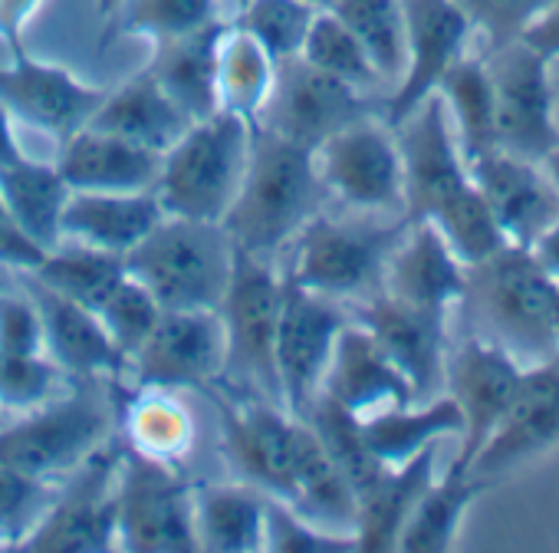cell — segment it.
Returning <instances> with one entry per match:
<instances>
[{"instance_id": "cell-16", "label": "cell", "mask_w": 559, "mask_h": 553, "mask_svg": "<svg viewBox=\"0 0 559 553\" xmlns=\"http://www.w3.org/2000/svg\"><path fill=\"white\" fill-rule=\"evenodd\" d=\"M369 113L362 90L310 67L304 57H290L276 63V80L257 126L317 149L333 132Z\"/></svg>"}, {"instance_id": "cell-49", "label": "cell", "mask_w": 559, "mask_h": 553, "mask_svg": "<svg viewBox=\"0 0 559 553\" xmlns=\"http://www.w3.org/2000/svg\"><path fill=\"white\" fill-rule=\"evenodd\" d=\"M552 4L556 0H457L471 27L480 31V37L487 40V50L516 44L523 31Z\"/></svg>"}, {"instance_id": "cell-7", "label": "cell", "mask_w": 559, "mask_h": 553, "mask_svg": "<svg viewBox=\"0 0 559 553\" xmlns=\"http://www.w3.org/2000/svg\"><path fill=\"white\" fill-rule=\"evenodd\" d=\"M284 276L273 260L237 250L234 270L217 307L224 327V379L230 389L284 405L276 376V320ZM287 409V405H284Z\"/></svg>"}, {"instance_id": "cell-10", "label": "cell", "mask_w": 559, "mask_h": 553, "mask_svg": "<svg viewBox=\"0 0 559 553\" xmlns=\"http://www.w3.org/2000/svg\"><path fill=\"white\" fill-rule=\"evenodd\" d=\"M122 438L119 432L99 445L67 481L37 523L17 543L37 553H103L116 550V484H119Z\"/></svg>"}, {"instance_id": "cell-45", "label": "cell", "mask_w": 559, "mask_h": 553, "mask_svg": "<svg viewBox=\"0 0 559 553\" xmlns=\"http://www.w3.org/2000/svg\"><path fill=\"white\" fill-rule=\"evenodd\" d=\"M431 224L441 231V237L451 244V250L457 254V260L464 267H474V263L487 260L490 254H497L507 244V237L500 234V227H497L487 201L480 198L477 185Z\"/></svg>"}, {"instance_id": "cell-26", "label": "cell", "mask_w": 559, "mask_h": 553, "mask_svg": "<svg viewBox=\"0 0 559 553\" xmlns=\"http://www.w3.org/2000/svg\"><path fill=\"white\" fill-rule=\"evenodd\" d=\"M53 165L70 191H145L158 181L162 155L96 126H80L60 139Z\"/></svg>"}, {"instance_id": "cell-52", "label": "cell", "mask_w": 559, "mask_h": 553, "mask_svg": "<svg viewBox=\"0 0 559 553\" xmlns=\"http://www.w3.org/2000/svg\"><path fill=\"white\" fill-rule=\"evenodd\" d=\"M44 0H0V40L11 50L24 47V31L40 11Z\"/></svg>"}, {"instance_id": "cell-51", "label": "cell", "mask_w": 559, "mask_h": 553, "mask_svg": "<svg viewBox=\"0 0 559 553\" xmlns=\"http://www.w3.org/2000/svg\"><path fill=\"white\" fill-rule=\"evenodd\" d=\"M47 247H40L14 217V211L8 208L4 195H0V267L14 270V273H27L44 260Z\"/></svg>"}, {"instance_id": "cell-4", "label": "cell", "mask_w": 559, "mask_h": 553, "mask_svg": "<svg viewBox=\"0 0 559 553\" xmlns=\"http://www.w3.org/2000/svg\"><path fill=\"white\" fill-rule=\"evenodd\" d=\"M122 260L162 310H217L234 270V244L217 221L165 214Z\"/></svg>"}, {"instance_id": "cell-61", "label": "cell", "mask_w": 559, "mask_h": 553, "mask_svg": "<svg viewBox=\"0 0 559 553\" xmlns=\"http://www.w3.org/2000/svg\"><path fill=\"white\" fill-rule=\"evenodd\" d=\"M317 4H320V8H323V0H317Z\"/></svg>"}, {"instance_id": "cell-47", "label": "cell", "mask_w": 559, "mask_h": 553, "mask_svg": "<svg viewBox=\"0 0 559 553\" xmlns=\"http://www.w3.org/2000/svg\"><path fill=\"white\" fill-rule=\"evenodd\" d=\"M263 550H273V553H343V550H359V546H356L353 533L326 530V527L307 520L287 501L266 494Z\"/></svg>"}, {"instance_id": "cell-50", "label": "cell", "mask_w": 559, "mask_h": 553, "mask_svg": "<svg viewBox=\"0 0 559 553\" xmlns=\"http://www.w3.org/2000/svg\"><path fill=\"white\" fill-rule=\"evenodd\" d=\"M0 353L27 356V353H47L44 350V323L34 297L21 287L0 291Z\"/></svg>"}, {"instance_id": "cell-9", "label": "cell", "mask_w": 559, "mask_h": 553, "mask_svg": "<svg viewBox=\"0 0 559 553\" xmlns=\"http://www.w3.org/2000/svg\"><path fill=\"white\" fill-rule=\"evenodd\" d=\"M214 399L221 412V448L234 474L270 497L290 501L310 422L260 396L214 392Z\"/></svg>"}, {"instance_id": "cell-35", "label": "cell", "mask_w": 559, "mask_h": 553, "mask_svg": "<svg viewBox=\"0 0 559 553\" xmlns=\"http://www.w3.org/2000/svg\"><path fill=\"white\" fill-rule=\"evenodd\" d=\"M438 96L448 109L454 139L461 145L464 162L497 149V126H493V86L484 57L464 54L438 83Z\"/></svg>"}, {"instance_id": "cell-23", "label": "cell", "mask_w": 559, "mask_h": 553, "mask_svg": "<svg viewBox=\"0 0 559 553\" xmlns=\"http://www.w3.org/2000/svg\"><path fill=\"white\" fill-rule=\"evenodd\" d=\"M21 287L34 297L44 323V350L70 379H122L129 373L126 356L109 340L96 310L37 284L34 276L17 273Z\"/></svg>"}, {"instance_id": "cell-59", "label": "cell", "mask_w": 559, "mask_h": 553, "mask_svg": "<svg viewBox=\"0 0 559 553\" xmlns=\"http://www.w3.org/2000/svg\"><path fill=\"white\" fill-rule=\"evenodd\" d=\"M556 333H559V287H556Z\"/></svg>"}, {"instance_id": "cell-8", "label": "cell", "mask_w": 559, "mask_h": 553, "mask_svg": "<svg viewBox=\"0 0 559 553\" xmlns=\"http://www.w3.org/2000/svg\"><path fill=\"white\" fill-rule=\"evenodd\" d=\"M116 546L135 553L198 550L194 487L181 468L142 458L122 445L116 484Z\"/></svg>"}, {"instance_id": "cell-6", "label": "cell", "mask_w": 559, "mask_h": 553, "mask_svg": "<svg viewBox=\"0 0 559 553\" xmlns=\"http://www.w3.org/2000/svg\"><path fill=\"white\" fill-rule=\"evenodd\" d=\"M253 126L217 109L188 126V132L162 152L155 195L165 214L194 221H224L250 155Z\"/></svg>"}, {"instance_id": "cell-38", "label": "cell", "mask_w": 559, "mask_h": 553, "mask_svg": "<svg viewBox=\"0 0 559 553\" xmlns=\"http://www.w3.org/2000/svg\"><path fill=\"white\" fill-rule=\"evenodd\" d=\"M0 195L21 221V227L40 244H60V214L70 198V185L57 172L53 162H37L24 155L17 165L0 172Z\"/></svg>"}, {"instance_id": "cell-18", "label": "cell", "mask_w": 559, "mask_h": 553, "mask_svg": "<svg viewBox=\"0 0 559 553\" xmlns=\"http://www.w3.org/2000/svg\"><path fill=\"white\" fill-rule=\"evenodd\" d=\"M353 320L372 333L382 353L402 369L418 402L444 392V366H448V317L441 310H425L405 304L385 291L353 304Z\"/></svg>"}, {"instance_id": "cell-12", "label": "cell", "mask_w": 559, "mask_h": 553, "mask_svg": "<svg viewBox=\"0 0 559 553\" xmlns=\"http://www.w3.org/2000/svg\"><path fill=\"white\" fill-rule=\"evenodd\" d=\"M392 129L402 155L405 221H438L474 188L441 96H428Z\"/></svg>"}, {"instance_id": "cell-1", "label": "cell", "mask_w": 559, "mask_h": 553, "mask_svg": "<svg viewBox=\"0 0 559 553\" xmlns=\"http://www.w3.org/2000/svg\"><path fill=\"white\" fill-rule=\"evenodd\" d=\"M326 201L313 149L253 126L247 168L221 227L237 250L276 260Z\"/></svg>"}, {"instance_id": "cell-40", "label": "cell", "mask_w": 559, "mask_h": 553, "mask_svg": "<svg viewBox=\"0 0 559 553\" xmlns=\"http://www.w3.org/2000/svg\"><path fill=\"white\" fill-rule=\"evenodd\" d=\"M310 422V428L317 432V438L323 442L326 455L333 458V464L343 471V478L353 484L356 497H362L385 471V464L376 458V451L366 442L362 432V419L349 415L346 409H340L336 402L317 396L313 405L300 415Z\"/></svg>"}, {"instance_id": "cell-46", "label": "cell", "mask_w": 559, "mask_h": 553, "mask_svg": "<svg viewBox=\"0 0 559 553\" xmlns=\"http://www.w3.org/2000/svg\"><path fill=\"white\" fill-rule=\"evenodd\" d=\"M63 369L47 353H0V415H24L60 396Z\"/></svg>"}, {"instance_id": "cell-25", "label": "cell", "mask_w": 559, "mask_h": 553, "mask_svg": "<svg viewBox=\"0 0 559 553\" xmlns=\"http://www.w3.org/2000/svg\"><path fill=\"white\" fill-rule=\"evenodd\" d=\"M382 291L405 304L451 314L464 301L467 267L431 221H408L389 254Z\"/></svg>"}, {"instance_id": "cell-48", "label": "cell", "mask_w": 559, "mask_h": 553, "mask_svg": "<svg viewBox=\"0 0 559 553\" xmlns=\"http://www.w3.org/2000/svg\"><path fill=\"white\" fill-rule=\"evenodd\" d=\"M53 481L0 468V543L17 546L53 501Z\"/></svg>"}, {"instance_id": "cell-36", "label": "cell", "mask_w": 559, "mask_h": 553, "mask_svg": "<svg viewBox=\"0 0 559 553\" xmlns=\"http://www.w3.org/2000/svg\"><path fill=\"white\" fill-rule=\"evenodd\" d=\"M27 276L96 310L126 276V260L112 250H99V247L76 244V240H60L44 254V260L34 270H27Z\"/></svg>"}, {"instance_id": "cell-62", "label": "cell", "mask_w": 559, "mask_h": 553, "mask_svg": "<svg viewBox=\"0 0 559 553\" xmlns=\"http://www.w3.org/2000/svg\"><path fill=\"white\" fill-rule=\"evenodd\" d=\"M0 422H4V415H0Z\"/></svg>"}, {"instance_id": "cell-28", "label": "cell", "mask_w": 559, "mask_h": 553, "mask_svg": "<svg viewBox=\"0 0 559 553\" xmlns=\"http://www.w3.org/2000/svg\"><path fill=\"white\" fill-rule=\"evenodd\" d=\"M191 122L194 119L155 83V77L148 70H139L132 80L119 83L116 90H106L86 126H96L162 155L188 132Z\"/></svg>"}, {"instance_id": "cell-14", "label": "cell", "mask_w": 559, "mask_h": 553, "mask_svg": "<svg viewBox=\"0 0 559 553\" xmlns=\"http://www.w3.org/2000/svg\"><path fill=\"white\" fill-rule=\"evenodd\" d=\"M484 63L493 86L497 149L543 162L559 149L549 60L516 40L500 50H487Z\"/></svg>"}, {"instance_id": "cell-30", "label": "cell", "mask_w": 559, "mask_h": 553, "mask_svg": "<svg viewBox=\"0 0 559 553\" xmlns=\"http://www.w3.org/2000/svg\"><path fill=\"white\" fill-rule=\"evenodd\" d=\"M198 550L257 553L266 537V494L247 481H214L194 487Z\"/></svg>"}, {"instance_id": "cell-60", "label": "cell", "mask_w": 559, "mask_h": 553, "mask_svg": "<svg viewBox=\"0 0 559 553\" xmlns=\"http://www.w3.org/2000/svg\"><path fill=\"white\" fill-rule=\"evenodd\" d=\"M240 4H243V0H234V8H240Z\"/></svg>"}, {"instance_id": "cell-13", "label": "cell", "mask_w": 559, "mask_h": 553, "mask_svg": "<svg viewBox=\"0 0 559 553\" xmlns=\"http://www.w3.org/2000/svg\"><path fill=\"white\" fill-rule=\"evenodd\" d=\"M280 276H284V297H280L276 320L280 396L294 415H304L320 396L333 346L353 314L343 301L300 287L284 270H280Z\"/></svg>"}, {"instance_id": "cell-31", "label": "cell", "mask_w": 559, "mask_h": 553, "mask_svg": "<svg viewBox=\"0 0 559 553\" xmlns=\"http://www.w3.org/2000/svg\"><path fill=\"white\" fill-rule=\"evenodd\" d=\"M438 474V445H428L405 464L385 468L382 478L359 497L356 517V543L359 550H395L399 533L415 510L418 497Z\"/></svg>"}, {"instance_id": "cell-32", "label": "cell", "mask_w": 559, "mask_h": 553, "mask_svg": "<svg viewBox=\"0 0 559 553\" xmlns=\"http://www.w3.org/2000/svg\"><path fill=\"white\" fill-rule=\"evenodd\" d=\"M119 438L129 451L181 468L194 451V419L168 389H139L119 402Z\"/></svg>"}, {"instance_id": "cell-44", "label": "cell", "mask_w": 559, "mask_h": 553, "mask_svg": "<svg viewBox=\"0 0 559 553\" xmlns=\"http://www.w3.org/2000/svg\"><path fill=\"white\" fill-rule=\"evenodd\" d=\"M96 317L103 320L109 340L129 363L139 353V346L148 340V333L155 330L162 317V304L126 270V276L112 287V294L96 307Z\"/></svg>"}, {"instance_id": "cell-33", "label": "cell", "mask_w": 559, "mask_h": 553, "mask_svg": "<svg viewBox=\"0 0 559 553\" xmlns=\"http://www.w3.org/2000/svg\"><path fill=\"white\" fill-rule=\"evenodd\" d=\"M490 487H493V481L477 478L471 471H457V468L435 474V481L425 487L415 510L408 514L395 550H405V553H444V550H451L457 543V530H461L464 514Z\"/></svg>"}, {"instance_id": "cell-54", "label": "cell", "mask_w": 559, "mask_h": 553, "mask_svg": "<svg viewBox=\"0 0 559 553\" xmlns=\"http://www.w3.org/2000/svg\"><path fill=\"white\" fill-rule=\"evenodd\" d=\"M530 254L543 267V273L549 276V281L559 287V217L546 231H539V237L530 244Z\"/></svg>"}, {"instance_id": "cell-55", "label": "cell", "mask_w": 559, "mask_h": 553, "mask_svg": "<svg viewBox=\"0 0 559 553\" xmlns=\"http://www.w3.org/2000/svg\"><path fill=\"white\" fill-rule=\"evenodd\" d=\"M24 155H27V152H24L17 132H14V116H11L4 106H0V172L11 168V165H17Z\"/></svg>"}, {"instance_id": "cell-21", "label": "cell", "mask_w": 559, "mask_h": 553, "mask_svg": "<svg viewBox=\"0 0 559 553\" xmlns=\"http://www.w3.org/2000/svg\"><path fill=\"white\" fill-rule=\"evenodd\" d=\"M103 96L106 86H93L57 63H44L24 47L11 50V63L0 67V106L14 122H31L60 139L86 126Z\"/></svg>"}, {"instance_id": "cell-43", "label": "cell", "mask_w": 559, "mask_h": 553, "mask_svg": "<svg viewBox=\"0 0 559 553\" xmlns=\"http://www.w3.org/2000/svg\"><path fill=\"white\" fill-rule=\"evenodd\" d=\"M221 21V0H122L109 24L122 37L162 44Z\"/></svg>"}, {"instance_id": "cell-39", "label": "cell", "mask_w": 559, "mask_h": 553, "mask_svg": "<svg viewBox=\"0 0 559 553\" xmlns=\"http://www.w3.org/2000/svg\"><path fill=\"white\" fill-rule=\"evenodd\" d=\"M369 50L382 83H399L405 70V8L402 0H323Z\"/></svg>"}, {"instance_id": "cell-57", "label": "cell", "mask_w": 559, "mask_h": 553, "mask_svg": "<svg viewBox=\"0 0 559 553\" xmlns=\"http://www.w3.org/2000/svg\"><path fill=\"white\" fill-rule=\"evenodd\" d=\"M119 4H122V0H96V14H99L103 21H109V17L119 11Z\"/></svg>"}, {"instance_id": "cell-53", "label": "cell", "mask_w": 559, "mask_h": 553, "mask_svg": "<svg viewBox=\"0 0 559 553\" xmlns=\"http://www.w3.org/2000/svg\"><path fill=\"white\" fill-rule=\"evenodd\" d=\"M520 44H526L530 50H536L549 63L559 60V0L523 31Z\"/></svg>"}, {"instance_id": "cell-5", "label": "cell", "mask_w": 559, "mask_h": 553, "mask_svg": "<svg viewBox=\"0 0 559 553\" xmlns=\"http://www.w3.org/2000/svg\"><path fill=\"white\" fill-rule=\"evenodd\" d=\"M372 217L376 214L349 211V217H340L326 208L317 211L290 240L284 273L300 287L343 301L346 307L372 297L376 291H382L389 254L408 224L405 217Z\"/></svg>"}, {"instance_id": "cell-19", "label": "cell", "mask_w": 559, "mask_h": 553, "mask_svg": "<svg viewBox=\"0 0 559 553\" xmlns=\"http://www.w3.org/2000/svg\"><path fill=\"white\" fill-rule=\"evenodd\" d=\"M405 8V70L385 103V122L399 126L428 96L438 93L444 73L467 54L474 34L457 0H402Z\"/></svg>"}, {"instance_id": "cell-15", "label": "cell", "mask_w": 559, "mask_h": 553, "mask_svg": "<svg viewBox=\"0 0 559 553\" xmlns=\"http://www.w3.org/2000/svg\"><path fill=\"white\" fill-rule=\"evenodd\" d=\"M139 389L211 392L224 379V327L217 310H162L155 330L129 360Z\"/></svg>"}, {"instance_id": "cell-42", "label": "cell", "mask_w": 559, "mask_h": 553, "mask_svg": "<svg viewBox=\"0 0 559 553\" xmlns=\"http://www.w3.org/2000/svg\"><path fill=\"white\" fill-rule=\"evenodd\" d=\"M317 11V0H243L237 8L234 27L250 34L273 57V63H280L300 57Z\"/></svg>"}, {"instance_id": "cell-41", "label": "cell", "mask_w": 559, "mask_h": 553, "mask_svg": "<svg viewBox=\"0 0 559 553\" xmlns=\"http://www.w3.org/2000/svg\"><path fill=\"white\" fill-rule=\"evenodd\" d=\"M300 57L310 67L323 70V73H330V77H336V80L362 90V93L369 86H379L382 83V77H379L369 50L362 47V40L333 11H326V8L317 11V17L310 24V34H307V40L300 47Z\"/></svg>"}, {"instance_id": "cell-24", "label": "cell", "mask_w": 559, "mask_h": 553, "mask_svg": "<svg viewBox=\"0 0 559 553\" xmlns=\"http://www.w3.org/2000/svg\"><path fill=\"white\" fill-rule=\"evenodd\" d=\"M320 396L356 419H369L408 402H418L402 369L382 353L366 327L349 320L333 346Z\"/></svg>"}, {"instance_id": "cell-22", "label": "cell", "mask_w": 559, "mask_h": 553, "mask_svg": "<svg viewBox=\"0 0 559 553\" xmlns=\"http://www.w3.org/2000/svg\"><path fill=\"white\" fill-rule=\"evenodd\" d=\"M467 172L507 244L530 247L539 231L559 217V188L546 175L543 162L507 149H490L471 158Z\"/></svg>"}, {"instance_id": "cell-56", "label": "cell", "mask_w": 559, "mask_h": 553, "mask_svg": "<svg viewBox=\"0 0 559 553\" xmlns=\"http://www.w3.org/2000/svg\"><path fill=\"white\" fill-rule=\"evenodd\" d=\"M543 168H546V175L552 178V185L559 188V149H552V152L543 158Z\"/></svg>"}, {"instance_id": "cell-11", "label": "cell", "mask_w": 559, "mask_h": 553, "mask_svg": "<svg viewBox=\"0 0 559 553\" xmlns=\"http://www.w3.org/2000/svg\"><path fill=\"white\" fill-rule=\"evenodd\" d=\"M330 201L356 214H402V155L395 129L376 113L353 119L313 149Z\"/></svg>"}, {"instance_id": "cell-37", "label": "cell", "mask_w": 559, "mask_h": 553, "mask_svg": "<svg viewBox=\"0 0 559 553\" xmlns=\"http://www.w3.org/2000/svg\"><path fill=\"white\" fill-rule=\"evenodd\" d=\"M276 80L273 57L240 27L227 24L217 50V109L257 126Z\"/></svg>"}, {"instance_id": "cell-34", "label": "cell", "mask_w": 559, "mask_h": 553, "mask_svg": "<svg viewBox=\"0 0 559 553\" xmlns=\"http://www.w3.org/2000/svg\"><path fill=\"white\" fill-rule=\"evenodd\" d=\"M461 428H464L461 409L448 392L362 419L366 442L385 468L405 464L428 445H438L448 435H461Z\"/></svg>"}, {"instance_id": "cell-29", "label": "cell", "mask_w": 559, "mask_h": 553, "mask_svg": "<svg viewBox=\"0 0 559 553\" xmlns=\"http://www.w3.org/2000/svg\"><path fill=\"white\" fill-rule=\"evenodd\" d=\"M227 24L214 21L201 31L152 44L148 73L198 122L217 113V50Z\"/></svg>"}, {"instance_id": "cell-20", "label": "cell", "mask_w": 559, "mask_h": 553, "mask_svg": "<svg viewBox=\"0 0 559 553\" xmlns=\"http://www.w3.org/2000/svg\"><path fill=\"white\" fill-rule=\"evenodd\" d=\"M559 445V360L523 366L516 396L471 461V474L500 481Z\"/></svg>"}, {"instance_id": "cell-58", "label": "cell", "mask_w": 559, "mask_h": 553, "mask_svg": "<svg viewBox=\"0 0 559 553\" xmlns=\"http://www.w3.org/2000/svg\"><path fill=\"white\" fill-rule=\"evenodd\" d=\"M11 287H17V273L0 267V291H11Z\"/></svg>"}, {"instance_id": "cell-2", "label": "cell", "mask_w": 559, "mask_h": 553, "mask_svg": "<svg viewBox=\"0 0 559 553\" xmlns=\"http://www.w3.org/2000/svg\"><path fill=\"white\" fill-rule=\"evenodd\" d=\"M461 307L477 337L503 346L520 366L559 360L556 284L533 260L530 247L503 244L487 260L467 267Z\"/></svg>"}, {"instance_id": "cell-17", "label": "cell", "mask_w": 559, "mask_h": 553, "mask_svg": "<svg viewBox=\"0 0 559 553\" xmlns=\"http://www.w3.org/2000/svg\"><path fill=\"white\" fill-rule=\"evenodd\" d=\"M523 366L497 343L467 333L457 346L448 350V366H444V392L454 399L461 409L464 428H461V445L451 461V468L467 471L480 445L490 438L497 422L503 419L510 399L516 396Z\"/></svg>"}, {"instance_id": "cell-3", "label": "cell", "mask_w": 559, "mask_h": 553, "mask_svg": "<svg viewBox=\"0 0 559 553\" xmlns=\"http://www.w3.org/2000/svg\"><path fill=\"white\" fill-rule=\"evenodd\" d=\"M116 383L73 379L70 392L53 396L14 422H0V468L40 481L67 478L116 435Z\"/></svg>"}, {"instance_id": "cell-27", "label": "cell", "mask_w": 559, "mask_h": 553, "mask_svg": "<svg viewBox=\"0 0 559 553\" xmlns=\"http://www.w3.org/2000/svg\"><path fill=\"white\" fill-rule=\"evenodd\" d=\"M165 208L155 188L145 191H70L60 214V240L90 244L126 257L158 221Z\"/></svg>"}]
</instances>
